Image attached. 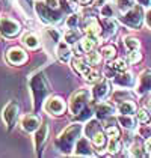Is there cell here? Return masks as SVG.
<instances>
[{"mask_svg": "<svg viewBox=\"0 0 151 158\" xmlns=\"http://www.w3.org/2000/svg\"><path fill=\"white\" fill-rule=\"evenodd\" d=\"M29 86H30V92L33 95V109L38 110L39 106L44 102V99L50 95L51 89L50 85L45 78V75L42 73H37L35 75L30 77L29 80Z\"/></svg>", "mask_w": 151, "mask_h": 158, "instance_id": "cell-1", "label": "cell"}, {"mask_svg": "<svg viewBox=\"0 0 151 158\" xmlns=\"http://www.w3.org/2000/svg\"><path fill=\"white\" fill-rule=\"evenodd\" d=\"M82 134V125L80 123H71L68 128H65L61 135L58 137V146L63 154H70L71 149H74L77 140L80 139Z\"/></svg>", "mask_w": 151, "mask_h": 158, "instance_id": "cell-2", "label": "cell"}, {"mask_svg": "<svg viewBox=\"0 0 151 158\" xmlns=\"http://www.w3.org/2000/svg\"><path fill=\"white\" fill-rule=\"evenodd\" d=\"M35 9H37V14L39 15V18L45 23L54 24V23H59L62 20V12H59L58 9H51L45 3H41V2L35 3Z\"/></svg>", "mask_w": 151, "mask_h": 158, "instance_id": "cell-3", "label": "cell"}, {"mask_svg": "<svg viewBox=\"0 0 151 158\" xmlns=\"http://www.w3.org/2000/svg\"><path fill=\"white\" fill-rule=\"evenodd\" d=\"M89 98H91V94H89L88 90H79V92H76L74 95L71 97V99H70V111L77 116L82 110L88 106Z\"/></svg>", "mask_w": 151, "mask_h": 158, "instance_id": "cell-4", "label": "cell"}, {"mask_svg": "<svg viewBox=\"0 0 151 158\" xmlns=\"http://www.w3.org/2000/svg\"><path fill=\"white\" fill-rule=\"evenodd\" d=\"M123 23L132 29H139L140 24H142V20H144V14H142V9L139 6H133L130 11L123 14V17L119 18Z\"/></svg>", "mask_w": 151, "mask_h": 158, "instance_id": "cell-5", "label": "cell"}, {"mask_svg": "<svg viewBox=\"0 0 151 158\" xmlns=\"http://www.w3.org/2000/svg\"><path fill=\"white\" fill-rule=\"evenodd\" d=\"M18 110H20L18 102H17V101H9V102L5 106L3 111H2V118H3V121H5V123H6V125H8V128H9V130L12 128L14 122L17 121Z\"/></svg>", "mask_w": 151, "mask_h": 158, "instance_id": "cell-6", "label": "cell"}, {"mask_svg": "<svg viewBox=\"0 0 151 158\" xmlns=\"http://www.w3.org/2000/svg\"><path fill=\"white\" fill-rule=\"evenodd\" d=\"M0 33L8 38L15 36L20 33V24L11 18H2L0 20Z\"/></svg>", "mask_w": 151, "mask_h": 158, "instance_id": "cell-7", "label": "cell"}, {"mask_svg": "<svg viewBox=\"0 0 151 158\" xmlns=\"http://www.w3.org/2000/svg\"><path fill=\"white\" fill-rule=\"evenodd\" d=\"M44 109L49 114H54V116H59L65 111V102L59 97H53L49 98L44 104Z\"/></svg>", "mask_w": 151, "mask_h": 158, "instance_id": "cell-8", "label": "cell"}, {"mask_svg": "<svg viewBox=\"0 0 151 158\" xmlns=\"http://www.w3.org/2000/svg\"><path fill=\"white\" fill-rule=\"evenodd\" d=\"M109 92H110V83L104 78V80H100L97 85L94 86V89H92V95H94V99L95 101H101V99H104V98L109 95Z\"/></svg>", "mask_w": 151, "mask_h": 158, "instance_id": "cell-9", "label": "cell"}, {"mask_svg": "<svg viewBox=\"0 0 151 158\" xmlns=\"http://www.w3.org/2000/svg\"><path fill=\"white\" fill-rule=\"evenodd\" d=\"M6 59H8L9 63H12V65H20V63H24L26 59H27V56H26V53L21 48L12 47V48L8 50Z\"/></svg>", "mask_w": 151, "mask_h": 158, "instance_id": "cell-10", "label": "cell"}, {"mask_svg": "<svg viewBox=\"0 0 151 158\" xmlns=\"http://www.w3.org/2000/svg\"><path fill=\"white\" fill-rule=\"evenodd\" d=\"M151 90V71L147 69L140 74L139 77V85H138V94L139 95H144L147 92Z\"/></svg>", "mask_w": 151, "mask_h": 158, "instance_id": "cell-11", "label": "cell"}, {"mask_svg": "<svg viewBox=\"0 0 151 158\" xmlns=\"http://www.w3.org/2000/svg\"><path fill=\"white\" fill-rule=\"evenodd\" d=\"M74 149H76L74 151L76 155H82V157H91V155H92L91 145H89L88 139H85V137H80V139L77 140Z\"/></svg>", "mask_w": 151, "mask_h": 158, "instance_id": "cell-12", "label": "cell"}, {"mask_svg": "<svg viewBox=\"0 0 151 158\" xmlns=\"http://www.w3.org/2000/svg\"><path fill=\"white\" fill-rule=\"evenodd\" d=\"M21 127H23L24 131L32 133V131H37L41 125H39V119H38L37 116H33V114H26L24 118L21 119Z\"/></svg>", "mask_w": 151, "mask_h": 158, "instance_id": "cell-13", "label": "cell"}, {"mask_svg": "<svg viewBox=\"0 0 151 158\" xmlns=\"http://www.w3.org/2000/svg\"><path fill=\"white\" fill-rule=\"evenodd\" d=\"M47 134H49V127H47V123H42L39 128L37 130V133H35V148H37V151L39 152L41 151V148L44 145V142L47 140Z\"/></svg>", "mask_w": 151, "mask_h": 158, "instance_id": "cell-14", "label": "cell"}, {"mask_svg": "<svg viewBox=\"0 0 151 158\" xmlns=\"http://www.w3.org/2000/svg\"><path fill=\"white\" fill-rule=\"evenodd\" d=\"M113 111H115V109H113L110 104H107V102H100L98 107L95 109V116H97L98 119L106 121V119H109V118L112 116Z\"/></svg>", "mask_w": 151, "mask_h": 158, "instance_id": "cell-15", "label": "cell"}, {"mask_svg": "<svg viewBox=\"0 0 151 158\" xmlns=\"http://www.w3.org/2000/svg\"><path fill=\"white\" fill-rule=\"evenodd\" d=\"M56 56L61 62H68L71 59V48H70V44L65 41V42H61L56 48Z\"/></svg>", "mask_w": 151, "mask_h": 158, "instance_id": "cell-16", "label": "cell"}, {"mask_svg": "<svg viewBox=\"0 0 151 158\" xmlns=\"http://www.w3.org/2000/svg\"><path fill=\"white\" fill-rule=\"evenodd\" d=\"M113 81L115 83H118L119 86H126V87H128V86H133V83H135V78H133V75L130 73H119L118 75H115L113 77Z\"/></svg>", "mask_w": 151, "mask_h": 158, "instance_id": "cell-17", "label": "cell"}, {"mask_svg": "<svg viewBox=\"0 0 151 158\" xmlns=\"http://www.w3.org/2000/svg\"><path fill=\"white\" fill-rule=\"evenodd\" d=\"M85 32H86V35H88V36L97 38L98 35H100V32H101L98 21H97V20H94V18H91L88 23H86V26H85Z\"/></svg>", "mask_w": 151, "mask_h": 158, "instance_id": "cell-18", "label": "cell"}, {"mask_svg": "<svg viewBox=\"0 0 151 158\" xmlns=\"http://www.w3.org/2000/svg\"><path fill=\"white\" fill-rule=\"evenodd\" d=\"M23 44H24L27 48H32L35 50L39 47V39L35 33H32V32H27L26 35H23Z\"/></svg>", "mask_w": 151, "mask_h": 158, "instance_id": "cell-19", "label": "cell"}, {"mask_svg": "<svg viewBox=\"0 0 151 158\" xmlns=\"http://www.w3.org/2000/svg\"><path fill=\"white\" fill-rule=\"evenodd\" d=\"M118 111L121 114H133V113H136V104L132 101H123L118 106Z\"/></svg>", "mask_w": 151, "mask_h": 158, "instance_id": "cell-20", "label": "cell"}, {"mask_svg": "<svg viewBox=\"0 0 151 158\" xmlns=\"http://www.w3.org/2000/svg\"><path fill=\"white\" fill-rule=\"evenodd\" d=\"M100 131V122L98 121H89L88 123H86V127H85V134H86V137H89V139H92L95 134Z\"/></svg>", "mask_w": 151, "mask_h": 158, "instance_id": "cell-21", "label": "cell"}, {"mask_svg": "<svg viewBox=\"0 0 151 158\" xmlns=\"http://www.w3.org/2000/svg\"><path fill=\"white\" fill-rule=\"evenodd\" d=\"M73 66H74L76 71H79V73L82 74L83 77H85V75H86V74L91 71V68H89V63L86 65V63L82 60V59H73Z\"/></svg>", "mask_w": 151, "mask_h": 158, "instance_id": "cell-22", "label": "cell"}, {"mask_svg": "<svg viewBox=\"0 0 151 158\" xmlns=\"http://www.w3.org/2000/svg\"><path fill=\"white\" fill-rule=\"evenodd\" d=\"M118 122L127 128V130H132V128H135V119L132 118V114H119L118 116Z\"/></svg>", "mask_w": 151, "mask_h": 158, "instance_id": "cell-23", "label": "cell"}, {"mask_svg": "<svg viewBox=\"0 0 151 158\" xmlns=\"http://www.w3.org/2000/svg\"><path fill=\"white\" fill-rule=\"evenodd\" d=\"M65 41L68 42V44H76L79 39H80V33H79V30L77 29H68L67 32H65Z\"/></svg>", "mask_w": 151, "mask_h": 158, "instance_id": "cell-24", "label": "cell"}, {"mask_svg": "<svg viewBox=\"0 0 151 158\" xmlns=\"http://www.w3.org/2000/svg\"><path fill=\"white\" fill-rule=\"evenodd\" d=\"M95 45H97V41H95V38L86 36V38H83V39H82V48L85 50L86 53L92 51Z\"/></svg>", "mask_w": 151, "mask_h": 158, "instance_id": "cell-25", "label": "cell"}, {"mask_svg": "<svg viewBox=\"0 0 151 158\" xmlns=\"http://www.w3.org/2000/svg\"><path fill=\"white\" fill-rule=\"evenodd\" d=\"M59 32L56 30V29H53V27H47L45 29V38H47V41H50L53 44H58V41H59Z\"/></svg>", "mask_w": 151, "mask_h": 158, "instance_id": "cell-26", "label": "cell"}, {"mask_svg": "<svg viewBox=\"0 0 151 158\" xmlns=\"http://www.w3.org/2000/svg\"><path fill=\"white\" fill-rule=\"evenodd\" d=\"M116 8L119 12H127L133 8V0H116Z\"/></svg>", "mask_w": 151, "mask_h": 158, "instance_id": "cell-27", "label": "cell"}, {"mask_svg": "<svg viewBox=\"0 0 151 158\" xmlns=\"http://www.w3.org/2000/svg\"><path fill=\"white\" fill-rule=\"evenodd\" d=\"M103 24L106 27V36H109V35H113L115 32H116V21L112 20V18H104V21H103Z\"/></svg>", "mask_w": 151, "mask_h": 158, "instance_id": "cell-28", "label": "cell"}, {"mask_svg": "<svg viewBox=\"0 0 151 158\" xmlns=\"http://www.w3.org/2000/svg\"><path fill=\"white\" fill-rule=\"evenodd\" d=\"M100 14H101V17H104V18H112L113 15H115V8H113V5L112 3L103 5V8L100 9Z\"/></svg>", "mask_w": 151, "mask_h": 158, "instance_id": "cell-29", "label": "cell"}, {"mask_svg": "<svg viewBox=\"0 0 151 158\" xmlns=\"http://www.w3.org/2000/svg\"><path fill=\"white\" fill-rule=\"evenodd\" d=\"M110 68L113 71H116V73H124V71H127V63L123 59H118V60L110 63Z\"/></svg>", "mask_w": 151, "mask_h": 158, "instance_id": "cell-30", "label": "cell"}, {"mask_svg": "<svg viewBox=\"0 0 151 158\" xmlns=\"http://www.w3.org/2000/svg\"><path fill=\"white\" fill-rule=\"evenodd\" d=\"M124 45L127 47V50L128 51H133V50H138L139 48V41L136 39V38L133 36H128L124 39Z\"/></svg>", "mask_w": 151, "mask_h": 158, "instance_id": "cell-31", "label": "cell"}, {"mask_svg": "<svg viewBox=\"0 0 151 158\" xmlns=\"http://www.w3.org/2000/svg\"><path fill=\"white\" fill-rule=\"evenodd\" d=\"M101 53H103V57H106V59H113L115 57V54H116V48L113 47V45H104L103 48H101Z\"/></svg>", "mask_w": 151, "mask_h": 158, "instance_id": "cell-32", "label": "cell"}, {"mask_svg": "<svg viewBox=\"0 0 151 158\" xmlns=\"http://www.w3.org/2000/svg\"><path fill=\"white\" fill-rule=\"evenodd\" d=\"M92 143H94L95 148H103V146L106 145V137H104V134L101 133V131H98V133L92 137Z\"/></svg>", "mask_w": 151, "mask_h": 158, "instance_id": "cell-33", "label": "cell"}, {"mask_svg": "<svg viewBox=\"0 0 151 158\" xmlns=\"http://www.w3.org/2000/svg\"><path fill=\"white\" fill-rule=\"evenodd\" d=\"M100 59H101L100 53H97V51H94V50L88 53V63L89 65H97V63H100Z\"/></svg>", "mask_w": 151, "mask_h": 158, "instance_id": "cell-34", "label": "cell"}, {"mask_svg": "<svg viewBox=\"0 0 151 158\" xmlns=\"http://www.w3.org/2000/svg\"><path fill=\"white\" fill-rule=\"evenodd\" d=\"M119 149H121V142L118 139H110V142H109V152L110 154H116V152H119Z\"/></svg>", "mask_w": 151, "mask_h": 158, "instance_id": "cell-35", "label": "cell"}, {"mask_svg": "<svg viewBox=\"0 0 151 158\" xmlns=\"http://www.w3.org/2000/svg\"><path fill=\"white\" fill-rule=\"evenodd\" d=\"M138 134H139V137H144V139L151 137V127H148V125H140L138 130Z\"/></svg>", "mask_w": 151, "mask_h": 158, "instance_id": "cell-36", "label": "cell"}, {"mask_svg": "<svg viewBox=\"0 0 151 158\" xmlns=\"http://www.w3.org/2000/svg\"><path fill=\"white\" fill-rule=\"evenodd\" d=\"M106 134L110 137V139H118L119 137V130L115 127V125H107V128H106Z\"/></svg>", "mask_w": 151, "mask_h": 158, "instance_id": "cell-37", "label": "cell"}, {"mask_svg": "<svg viewBox=\"0 0 151 158\" xmlns=\"http://www.w3.org/2000/svg\"><path fill=\"white\" fill-rule=\"evenodd\" d=\"M77 26H79V17L76 14L70 15L68 20H67V27L68 29H77Z\"/></svg>", "mask_w": 151, "mask_h": 158, "instance_id": "cell-38", "label": "cell"}, {"mask_svg": "<svg viewBox=\"0 0 151 158\" xmlns=\"http://www.w3.org/2000/svg\"><path fill=\"white\" fill-rule=\"evenodd\" d=\"M138 121L140 123H147V122L150 121V113L147 111V110H139L138 111Z\"/></svg>", "mask_w": 151, "mask_h": 158, "instance_id": "cell-39", "label": "cell"}, {"mask_svg": "<svg viewBox=\"0 0 151 158\" xmlns=\"http://www.w3.org/2000/svg\"><path fill=\"white\" fill-rule=\"evenodd\" d=\"M98 77H100V74L97 73V71H94V69H91V71L85 75V80H86L88 83H94V81L98 80Z\"/></svg>", "mask_w": 151, "mask_h": 158, "instance_id": "cell-40", "label": "cell"}, {"mask_svg": "<svg viewBox=\"0 0 151 158\" xmlns=\"http://www.w3.org/2000/svg\"><path fill=\"white\" fill-rule=\"evenodd\" d=\"M142 59V56H140V53H139L138 50H133V51H130L128 53V62H132V63H136Z\"/></svg>", "mask_w": 151, "mask_h": 158, "instance_id": "cell-41", "label": "cell"}, {"mask_svg": "<svg viewBox=\"0 0 151 158\" xmlns=\"http://www.w3.org/2000/svg\"><path fill=\"white\" fill-rule=\"evenodd\" d=\"M130 152H132V155H133V157H142V155H144V152H142V148H140V145H139V143L132 145Z\"/></svg>", "mask_w": 151, "mask_h": 158, "instance_id": "cell-42", "label": "cell"}, {"mask_svg": "<svg viewBox=\"0 0 151 158\" xmlns=\"http://www.w3.org/2000/svg\"><path fill=\"white\" fill-rule=\"evenodd\" d=\"M45 5L51 9H58L59 8V0H45Z\"/></svg>", "mask_w": 151, "mask_h": 158, "instance_id": "cell-43", "label": "cell"}, {"mask_svg": "<svg viewBox=\"0 0 151 158\" xmlns=\"http://www.w3.org/2000/svg\"><path fill=\"white\" fill-rule=\"evenodd\" d=\"M145 21H147L148 27H151V9H148L147 14H145Z\"/></svg>", "mask_w": 151, "mask_h": 158, "instance_id": "cell-44", "label": "cell"}, {"mask_svg": "<svg viewBox=\"0 0 151 158\" xmlns=\"http://www.w3.org/2000/svg\"><path fill=\"white\" fill-rule=\"evenodd\" d=\"M140 6H151V0H136Z\"/></svg>", "mask_w": 151, "mask_h": 158, "instance_id": "cell-45", "label": "cell"}, {"mask_svg": "<svg viewBox=\"0 0 151 158\" xmlns=\"http://www.w3.org/2000/svg\"><path fill=\"white\" fill-rule=\"evenodd\" d=\"M145 149H147L148 154H151V137L147 140V143H145Z\"/></svg>", "mask_w": 151, "mask_h": 158, "instance_id": "cell-46", "label": "cell"}, {"mask_svg": "<svg viewBox=\"0 0 151 158\" xmlns=\"http://www.w3.org/2000/svg\"><path fill=\"white\" fill-rule=\"evenodd\" d=\"M145 106H147V109H148V111H151V98L148 99V101H147V104H145Z\"/></svg>", "mask_w": 151, "mask_h": 158, "instance_id": "cell-47", "label": "cell"}, {"mask_svg": "<svg viewBox=\"0 0 151 158\" xmlns=\"http://www.w3.org/2000/svg\"><path fill=\"white\" fill-rule=\"evenodd\" d=\"M79 2H80V3H83V5H86V3H89L91 0H79Z\"/></svg>", "mask_w": 151, "mask_h": 158, "instance_id": "cell-48", "label": "cell"}]
</instances>
